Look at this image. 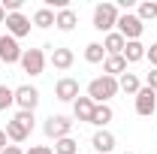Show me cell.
Returning <instances> with one entry per match:
<instances>
[{"label": "cell", "instance_id": "cell-1", "mask_svg": "<svg viewBox=\"0 0 157 154\" xmlns=\"http://www.w3.org/2000/svg\"><path fill=\"white\" fill-rule=\"evenodd\" d=\"M118 91H121V88H118V79H112V76H100V79H94V82L88 85V97H91L97 106L109 103Z\"/></svg>", "mask_w": 157, "mask_h": 154}, {"label": "cell", "instance_id": "cell-2", "mask_svg": "<svg viewBox=\"0 0 157 154\" xmlns=\"http://www.w3.org/2000/svg\"><path fill=\"white\" fill-rule=\"evenodd\" d=\"M121 18V12H118L115 3H100L97 9H94V27L103 30V33H112V27L118 24Z\"/></svg>", "mask_w": 157, "mask_h": 154}, {"label": "cell", "instance_id": "cell-3", "mask_svg": "<svg viewBox=\"0 0 157 154\" xmlns=\"http://www.w3.org/2000/svg\"><path fill=\"white\" fill-rule=\"evenodd\" d=\"M42 130H45V136L48 139H63V136H70V130H73V121L67 115H52V118H45V124H42Z\"/></svg>", "mask_w": 157, "mask_h": 154}, {"label": "cell", "instance_id": "cell-4", "mask_svg": "<svg viewBox=\"0 0 157 154\" xmlns=\"http://www.w3.org/2000/svg\"><path fill=\"white\" fill-rule=\"evenodd\" d=\"M142 30H145V24H142L139 15H133V12H124V15L118 18V33L127 39V42H130V39H139Z\"/></svg>", "mask_w": 157, "mask_h": 154}, {"label": "cell", "instance_id": "cell-5", "mask_svg": "<svg viewBox=\"0 0 157 154\" xmlns=\"http://www.w3.org/2000/svg\"><path fill=\"white\" fill-rule=\"evenodd\" d=\"M21 70H24L27 76H42V70H45V55H42V48H27V52L21 55Z\"/></svg>", "mask_w": 157, "mask_h": 154}, {"label": "cell", "instance_id": "cell-6", "mask_svg": "<svg viewBox=\"0 0 157 154\" xmlns=\"http://www.w3.org/2000/svg\"><path fill=\"white\" fill-rule=\"evenodd\" d=\"M15 106H18L21 112H33V109L39 106V91L33 88V85L15 88Z\"/></svg>", "mask_w": 157, "mask_h": 154}, {"label": "cell", "instance_id": "cell-7", "mask_svg": "<svg viewBox=\"0 0 157 154\" xmlns=\"http://www.w3.org/2000/svg\"><path fill=\"white\" fill-rule=\"evenodd\" d=\"M21 55H24V52L18 48V39L9 37V33H3V37H0V60H3V64H21Z\"/></svg>", "mask_w": 157, "mask_h": 154}, {"label": "cell", "instance_id": "cell-8", "mask_svg": "<svg viewBox=\"0 0 157 154\" xmlns=\"http://www.w3.org/2000/svg\"><path fill=\"white\" fill-rule=\"evenodd\" d=\"M154 109H157V94L151 88H142L136 94V115L148 118V115H154Z\"/></svg>", "mask_w": 157, "mask_h": 154}, {"label": "cell", "instance_id": "cell-9", "mask_svg": "<svg viewBox=\"0 0 157 154\" xmlns=\"http://www.w3.org/2000/svg\"><path fill=\"white\" fill-rule=\"evenodd\" d=\"M55 97L63 100V103H76V97H78V82H76V79H70V76H63L58 85H55Z\"/></svg>", "mask_w": 157, "mask_h": 154}, {"label": "cell", "instance_id": "cell-10", "mask_svg": "<svg viewBox=\"0 0 157 154\" xmlns=\"http://www.w3.org/2000/svg\"><path fill=\"white\" fill-rule=\"evenodd\" d=\"M6 30H9V37H27L30 33V18H24L21 12H12V15H6Z\"/></svg>", "mask_w": 157, "mask_h": 154}, {"label": "cell", "instance_id": "cell-11", "mask_svg": "<svg viewBox=\"0 0 157 154\" xmlns=\"http://www.w3.org/2000/svg\"><path fill=\"white\" fill-rule=\"evenodd\" d=\"M127 73V60H124V55H106V60H103V76H124Z\"/></svg>", "mask_w": 157, "mask_h": 154}, {"label": "cell", "instance_id": "cell-12", "mask_svg": "<svg viewBox=\"0 0 157 154\" xmlns=\"http://www.w3.org/2000/svg\"><path fill=\"white\" fill-rule=\"evenodd\" d=\"M94 100L91 97H76V103H73V115L78 118V121H88L91 124V115H94Z\"/></svg>", "mask_w": 157, "mask_h": 154}, {"label": "cell", "instance_id": "cell-13", "mask_svg": "<svg viewBox=\"0 0 157 154\" xmlns=\"http://www.w3.org/2000/svg\"><path fill=\"white\" fill-rule=\"evenodd\" d=\"M73 60H76V55L70 48H52V67L55 70H70Z\"/></svg>", "mask_w": 157, "mask_h": 154}, {"label": "cell", "instance_id": "cell-14", "mask_svg": "<svg viewBox=\"0 0 157 154\" xmlns=\"http://www.w3.org/2000/svg\"><path fill=\"white\" fill-rule=\"evenodd\" d=\"M91 145H94L100 154H109L112 148H115V136L109 133V130H97V133H94V139H91Z\"/></svg>", "mask_w": 157, "mask_h": 154}, {"label": "cell", "instance_id": "cell-15", "mask_svg": "<svg viewBox=\"0 0 157 154\" xmlns=\"http://www.w3.org/2000/svg\"><path fill=\"white\" fill-rule=\"evenodd\" d=\"M124 45H127V39L121 37L118 30L106 33V39H103V48H106V55H121V52H124Z\"/></svg>", "mask_w": 157, "mask_h": 154}, {"label": "cell", "instance_id": "cell-16", "mask_svg": "<svg viewBox=\"0 0 157 154\" xmlns=\"http://www.w3.org/2000/svg\"><path fill=\"white\" fill-rule=\"evenodd\" d=\"M121 55H124V60H127V64H136V60L145 58V45H142L139 39H130V42L124 45V52H121Z\"/></svg>", "mask_w": 157, "mask_h": 154}, {"label": "cell", "instance_id": "cell-17", "mask_svg": "<svg viewBox=\"0 0 157 154\" xmlns=\"http://www.w3.org/2000/svg\"><path fill=\"white\" fill-rule=\"evenodd\" d=\"M3 130H6V139H12V142H24V139L30 136V130H27L24 124H18L15 118H12V121H6V127H3Z\"/></svg>", "mask_w": 157, "mask_h": 154}, {"label": "cell", "instance_id": "cell-18", "mask_svg": "<svg viewBox=\"0 0 157 154\" xmlns=\"http://www.w3.org/2000/svg\"><path fill=\"white\" fill-rule=\"evenodd\" d=\"M76 12H73V9H60L58 15H55V27H58V30H63V33H70V30H73V27H76Z\"/></svg>", "mask_w": 157, "mask_h": 154}, {"label": "cell", "instance_id": "cell-19", "mask_svg": "<svg viewBox=\"0 0 157 154\" xmlns=\"http://www.w3.org/2000/svg\"><path fill=\"white\" fill-rule=\"evenodd\" d=\"M112 118H115L112 106H109V103H103V106H94V115H91V124H97V127H106V124H109Z\"/></svg>", "mask_w": 157, "mask_h": 154}, {"label": "cell", "instance_id": "cell-20", "mask_svg": "<svg viewBox=\"0 0 157 154\" xmlns=\"http://www.w3.org/2000/svg\"><path fill=\"white\" fill-rule=\"evenodd\" d=\"M118 88H121L124 94H133V97L142 91V85H139V76H133V73H124V76L118 79Z\"/></svg>", "mask_w": 157, "mask_h": 154}, {"label": "cell", "instance_id": "cell-21", "mask_svg": "<svg viewBox=\"0 0 157 154\" xmlns=\"http://www.w3.org/2000/svg\"><path fill=\"white\" fill-rule=\"evenodd\" d=\"M85 60H88V64H103V60H106L103 42H88V45H85Z\"/></svg>", "mask_w": 157, "mask_h": 154}, {"label": "cell", "instance_id": "cell-22", "mask_svg": "<svg viewBox=\"0 0 157 154\" xmlns=\"http://www.w3.org/2000/svg\"><path fill=\"white\" fill-rule=\"evenodd\" d=\"M55 154H78V142L73 136H63L55 142Z\"/></svg>", "mask_w": 157, "mask_h": 154}, {"label": "cell", "instance_id": "cell-23", "mask_svg": "<svg viewBox=\"0 0 157 154\" xmlns=\"http://www.w3.org/2000/svg\"><path fill=\"white\" fill-rule=\"evenodd\" d=\"M33 24H36V27H52V24H55V12H52L48 6L36 9V15H33Z\"/></svg>", "mask_w": 157, "mask_h": 154}, {"label": "cell", "instance_id": "cell-24", "mask_svg": "<svg viewBox=\"0 0 157 154\" xmlns=\"http://www.w3.org/2000/svg\"><path fill=\"white\" fill-rule=\"evenodd\" d=\"M139 21H154L157 18V3H151V0H145V3H139Z\"/></svg>", "mask_w": 157, "mask_h": 154}, {"label": "cell", "instance_id": "cell-25", "mask_svg": "<svg viewBox=\"0 0 157 154\" xmlns=\"http://www.w3.org/2000/svg\"><path fill=\"white\" fill-rule=\"evenodd\" d=\"M12 103H15V91L6 88V85H0V112H6Z\"/></svg>", "mask_w": 157, "mask_h": 154}, {"label": "cell", "instance_id": "cell-26", "mask_svg": "<svg viewBox=\"0 0 157 154\" xmlns=\"http://www.w3.org/2000/svg\"><path fill=\"white\" fill-rule=\"evenodd\" d=\"M15 121H18V124H24L27 130H33V112H18V115H15Z\"/></svg>", "mask_w": 157, "mask_h": 154}, {"label": "cell", "instance_id": "cell-27", "mask_svg": "<svg viewBox=\"0 0 157 154\" xmlns=\"http://www.w3.org/2000/svg\"><path fill=\"white\" fill-rule=\"evenodd\" d=\"M145 58L151 60V70H157V42L151 45V48H145Z\"/></svg>", "mask_w": 157, "mask_h": 154}, {"label": "cell", "instance_id": "cell-28", "mask_svg": "<svg viewBox=\"0 0 157 154\" xmlns=\"http://www.w3.org/2000/svg\"><path fill=\"white\" fill-rule=\"evenodd\" d=\"M145 82H148L145 88H151V91H154V94H157V70H151V73L145 76Z\"/></svg>", "mask_w": 157, "mask_h": 154}, {"label": "cell", "instance_id": "cell-29", "mask_svg": "<svg viewBox=\"0 0 157 154\" xmlns=\"http://www.w3.org/2000/svg\"><path fill=\"white\" fill-rule=\"evenodd\" d=\"M27 154H55V151H52L48 145H33V148H30Z\"/></svg>", "mask_w": 157, "mask_h": 154}, {"label": "cell", "instance_id": "cell-30", "mask_svg": "<svg viewBox=\"0 0 157 154\" xmlns=\"http://www.w3.org/2000/svg\"><path fill=\"white\" fill-rule=\"evenodd\" d=\"M0 154H24V151H21L18 145H6V148H3V151H0Z\"/></svg>", "mask_w": 157, "mask_h": 154}, {"label": "cell", "instance_id": "cell-31", "mask_svg": "<svg viewBox=\"0 0 157 154\" xmlns=\"http://www.w3.org/2000/svg\"><path fill=\"white\" fill-rule=\"evenodd\" d=\"M6 148V130H0V151Z\"/></svg>", "mask_w": 157, "mask_h": 154}, {"label": "cell", "instance_id": "cell-32", "mask_svg": "<svg viewBox=\"0 0 157 154\" xmlns=\"http://www.w3.org/2000/svg\"><path fill=\"white\" fill-rule=\"evenodd\" d=\"M3 21H6V9L0 6V24H3Z\"/></svg>", "mask_w": 157, "mask_h": 154}, {"label": "cell", "instance_id": "cell-33", "mask_svg": "<svg viewBox=\"0 0 157 154\" xmlns=\"http://www.w3.org/2000/svg\"><path fill=\"white\" fill-rule=\"evenodd\" d=\"M127 154H130V151H127Z\"/></svg>", "mask_w": 157, "mask_h": 154}]
</instances>
